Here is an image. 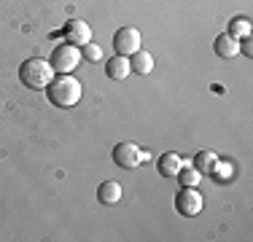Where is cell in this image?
Instances as JSON below:
<instances>
[{
	"label": "cell",
	"mask_w": 253,
	"mask_h": 242,
	"mask_svg": "<svg viewBox=\"0 0 253 242\" xmlns=\"http://www.w3.org/2000/svg\"><path fill=\"white\" fill-rule=\"evenodd\" d=\"M46 94H49V102L54 108H73L78 100H81V83L76 81L70 73H62V76L51 78V83L46 86Z\"/></svg>",
	"instance_id": "cell-1"
},
{
	"label": "cell",
	"mask_w": 253,
	"mask_h": 242,
	"mask_svg": "<svg viewBox=\"0 0 253 242\" xmlns=\"http://www.w3.org/2000/svg\"><path fill=\"white\" fill-rule=\"evenodd\" d=\"M51 78H54V68L49 65V59H43V57H30L19 68V81L27 89H33V92L46 89L51 83Z\"/></svg>",
	"instance_id": "cell-2"
},
{
	"label": "cell",
	"mask_w": 253,
	"mask_h": 242,
	"mask_svg": "<svg viewBox=\"0 0 253 242\" xmlns=\"http://www.w3.org/2000/svg\"><path fill=\"white\" fill-rule=\"evenodd\" d=\"M78 62H81V51H78V46L73 43H62V46H57L51 51V59H49V65L54 68V73H73L78 68Z\"/></svg>",
	"instance_id": "cell-3"
},
{
	"label": "cell",
	"mask_w": 253,
	"mask_h": 242,
	"mask_svg": "<svg viewBox=\"0 0 253 242\" xmlns=\"http://www.w3.org/2000/svg\"><path fill=\"white\" fill-rule=\"evenodd\" d=\"M202 194L197 191V186H183L178 194H175V210L178 215L183 218H194L202 213Z\"/></svg>",
	"instance_id": "cell-4"
},
{
	"label": "cell",
	"mask_w": 253,
	"mask_h": 242,
	"mask_svg": "<svg viewBox=\"0 0 253 242\" xmlns=\"http://www.w3.org/2000/svg\"><path fill=\"white\" fill-rule=\"evenodd\" d=\"M113 48H116V54H122V57H132V54L140 48V30L137 27H119L116 35H113Z\"/></svg>",
	"instance_id": "cell-5"
},
{
	"label": "cell",
	"mask_w": 253,
	"mask_h": 242,
	"mask_svg": "<svg viewBox=\"0 0 253 242\" xmlns=\"http://www.w3.org/2000/svg\"><path fill=\"white\" fill-rule=\"evenodd\" d=\"M62 38L65 43H73V46H86L92 40V27L81 19H68L62 27Z\"/></svg>",
	"instance_id": "cell-6"
},
{
	"label": "cell",
	"mask_w": 253,
	"mask_h": 242,
	"mask_svg": "<svg viewBox=\"0 0 253 242\" xmlns=\"http://www.w3.org/2000/svg\"><path fill=\"white\" fill-rule=\"evenodd\" d=\"M113 161L122 169H132L143 161V151L135 143H116L113 145Z\"/></svg>",
	"instance_id": "cell-7"
},
{
	"label": "cell",
	"mask_w": 253,
	"mask_h": 242,
	"mask_svg": "<svg viewBox=\"0 0 253 242\" xmlns=\"http://www.w3.org/2000/svg\"><path fill=\"white\" fill-rule=\"evenodd\" d=\"M129 73H132V68H129V57H122V54H116V57L108 59V65H105V76H108V78H113V81H124Z\"/></svg>",
	"instance_id": "cell-8"
},
{
	"label": "cell",
	"mask_w": 253,
	"mask_h": 242,
	"mask_svg": "<svg viewBox=\"0 0 253 242\" xmlns=\"http://www.w3.org/2000/svg\"><path fill=\"white\" fill-rule=\"evenodd\" d=\"M213 51L218 54V57H224V59H232V57H237L240 43H237V38H232L229 33H224V35H218V38H215Z\"/></svg>",
	"instance_id": "cell-9"
},
{
	"label": "cell",
	"mask_w": 253,
	"mask_h": 242,
	"mask_svg": "<svg viewBox=\"0 0 253 242\" xmlns=\"http://www.w3.org/2000/svg\"><path fill=\"white\" fill-rule=\"evenodd\" d=\"M156 169H159L162 178H175L178 169H180V156L172 154V151H167V154L159 156V161H156Z\"/></svg>",
	"instance_id": "cell-10"
},
{
	"label": "cell",
	"mask_w": 253,
	"mask_h": 242,
	"mask_svg": "<svg viewBox=\"0 0 253 242\" xmlns=\"http://www.w3.org/2000/svg\"><path fill=\"white\" fill-rule=\"evenodd\" d=\"M97 199L102 204H116L119 199H122V183H119V180H105V183H100Z\"/></svg>",
	"instance_id": "cell-11"
},
{
	"label": "cell",
	"mask_w": 253,
	"mask_h": 242,
	"mask_svg": "<svg viewBox=\"0 0 253 242\" xmlns=\"http://www.w3.org/2000/svg\"><path fill=\"white\" fill-rule=\"evenodd\" d=\"M215 167H218V156H215V151H200V154L194 156V169L200 175H213Z\"/></svg>",
	"instance_id": "cell-12"
},
{
	"label": "cell",
	"mask_w": 253,
	"mask_h": 242,
	"mask_svg": "<svg viewBox=\"0 0 253 242\" xmlns=\"http://www.w3.org/2000/svg\"><path fill=\"white\" fill-rule=\"evenodd\" d=\"M129 68H132V73L148 76V73L154 70V57H151L148 51H143V48H137V51L129 57Z\"/></svg>",
	"instance_id": "cell-13"
},
{
	"label": "cell",
	"mask_w": 253,
	"mask_h": 242,
	"mask_svg": "<svg viewBox=\"0 0 253 242\" xmlns=\"http://www.w3.org/2000/svg\"><path fill=\"white\" fill-rule=\"evenodd\" d=\"M248 33H251V19L248 16H234V19L229 22V35H232V38H245Z\"/></svg>",
	"instance_id": "cell-14"
},
{
	"label": "cell",
	"mask_w": 253,
	"mask_h": 242,
	"mask_svg": "<svg viewBox=\"0 0 253 242\" xmlns=\"http://www.w3.org/2000/svg\"><path fill=\"white\" fill-rule=\"evenodd\" d=\"M175 178H178V183H180V186H197V183L202 180V175L197 172L194 167H191V169H183V167H180Z\"/></svg>",
	"instance_id": "cell-15"
},
{
	"label": "cell",
	"mask_w": 253,
	"mask_h": 242,
	"mask_svg": "<svg viewBox=\"0 0 253 242\" xmlns=\"http://www.w3.org/2000/svg\"><path fill=\"white\" fill-rule=\"evenodd\" d=\"M84 48V57H86V62H100L102 59V48L97 46V43H92V40H89L86 46H81Z\"/></svg>",
	"instance_id": "cell-16"
},
{
	"label": "cell",
	"mask_w": 253,
	"mask_h": 242,
	"mask_svg": "<svg viewBox=\"0 0 253 242\" xmlns=\"http://www.w3.org/2000/svg\"><path fill=\"white\" fill-rule=\"evenodd\" d=\"M240 51H243V54H248V57L253 54V46H251V38H248V35H245V38L240 40Z\"/></svg>",
	"instance_id": "cell-17"
}]
</instances>
